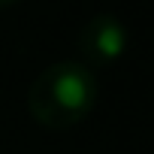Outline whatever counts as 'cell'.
<instances>
[{"instance_id":"1","label":"cell","mask_w":154,"mask_h":154,"mask_svg":"<svg viewBox=\"0 0 154 154\" xmlns=\"http://www.w3.org/2000/svg\"><path fill=\"white\" fill-rule=\"evenodd\" d=\"M97 100V75L82 60H54L45 66L30 91L27 109L48 130H66L91 115Z\"/></svg>"},{"instance_id":"2","label":"cell","mask_w":154,"mask_h":154,"mask_svg":"<svg viewBox=\"0 0 154 154\" xmlns=\"http://www.w3.org/2000/svg\"><path fill=\"white\" fill-rule=\"evenodd\" d=\"M127 48V30L115 15H94L79 36V51H82V63H115Z\"/></svg>"},{"instance_id":"3","label":"cell","mask_w":154,"mask_h":154,"mask_svg":"<svg viewBox=\"0 0 154 154\" xmlns=\"http://www.w3.org/2000/svg\"><path fill=\"white\" fill-rule=\"evenodd\" d=\"M12 3H18V0H0V9H6V6H12Z\"/></svg>"}]
</instances>
